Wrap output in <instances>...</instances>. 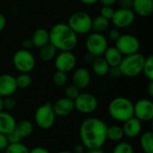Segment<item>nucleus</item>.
<instances>
[{
  "label": "nucleus",
  "instance_id": "31",
  "mask_svg": "<svg viewBox=\"0 0 153 153\" xmlns=\"http://www.w3.org/2000/svg\"><path fill=\"white\" fill-rule=\"evenodd\" d=\"M143 73L144 75L150 80L153 81V56L151 55L145 58V62L143 65Z\"/></svg>",
  "mask_w": 153,
  "mask_h": 153
},
{
  "label": "nucleus",
  "instance_id": "35",
  "mask_svg": "<svg viewBox=\"0 0 153 153\" xmlns=\"http://www.w3.org/2000/svg\"><path fill=\"white\" fill-rule=\"evenodd\" d=\"M5 135H6V138H7V141H8V143L9 144L21 143V141H22V137L14 130L12 131V132H10L9 134H7Z\"/></svg>",
  "mask_w": 153,
  "mask_h": 153
},
{
  "label": "nucleus",
  "instance_id": "3",
  "mask_svg": "<svg viewBox=\"0 0 153 153\" xmlns=\"http://www.w3.org/2000/svg\"><path fill=\"white\" fill-rule=\"evenodd\" d=\"M108 111L114 120L124 123L134 117V103L127 98L117 97L109 102Z\"/></svg>",
  "mask_w": 153,
  "mask_h": 153
},
{
  "label": "nucleus",
  "instance_id": "14",
  "mask_svg": "<svg viewBox=\"0 0 153 153\" xmlns=\"http://www.w3.org/2000/svg\"><path fill=\"white\" fill-rule=\"evenodd\" d=\"M53 110L56 117H67L74 110V100L64 97L58 99L54 104H52Z\"/></svg>",
  "mask_w": 153,
  "mask_h": 153
},
{
  "label": "nucleus",
  "instance_id": "10",
  "mask_svg": "<svg viewBox=\"0 0 153 153\" xmlns=\"http://www.w3.org/2000/svg\"><path fill=\"white\" fill-rule=\"evenodd\" d=\"M74 102V109L82 114H91L97 110L99 106L97 98L91 93H80Z\"/></svg>",
  "mask_w": 153,
  "mask_h": 153
},
{
  "label": "nucleus",
  "instance_id": "17",
  "mask_svg": "<svg viewBox=\"0 0 153 153\" xmlns=\"http://www.w3.org/2000/svg\"><path fill=\"white\" fill-rule=\"evenodd\" d=\"M91 82V74L88 69L80 67L73 74V84L80 90L85 89Z\"/></svg>",
  "mask_w": 153,
  "mask_h": 153
},
{
  "label": "nucleus",
  "instance_id": "1",
  "mask_svg": "<svg viewBox=\"0 0 153 153\" xmlns=\"http://www.w3.org/2000/svg\"><path fill=\"white\" fill-rule=\"evenodd\" d=\"M107 129V124L98 117L85 119L79 128L82 144L88 150L101 149L108 140Z\"/></svg>",
  "mask_w": 153,
  "mask_h": 153
},
{
  "label": "nucleus",
  "instance_id": "21",
  "mask_svg": "<svg viewBox=\"0 0 153 153\" xmlns=\"http://www.w3.org/2000/svg\"><path fill=\"white\" fill-rule=\"evenodd\" d=\"M30 39L34 47L40 48L41 47L49 43V33L47 30L39 28L33 32Z\"/></svg>",
  "mask_w": 153,
  "mask_h": 153
},
{
  "label": "nucleus",
  "instance_id": "39",
  "mask_svg": "<svg viewBox=\"0 0 153 153\" xmlns=\"http://www.w3.org/2000/svg\"><path fill=\"white\" fill-rule=\"evenodd\" d=\"M118 4L121 8L124 9H132L133 0H118Z\"/></svg>",
  "mask_w": 153,
  "mask_h": 153
},
{
  "label": "nucleus",
  "instance_id": "40",
  "mask_svg": "<svg viewBox=\"0 0 153 153\" xmlns=\"http://www.w3.org/2000/svg\"><path fill=\"white\" fill-rule=\"evenodd\" d=\"M120 35H121V34H120V32H119V30H118L117 29H112V30H110V31L108 32V37H109V39H110L111 40H113V41H116V40L119 38Z\"/></svg>",
  "mask_w": 153,
  "mask_h": 153
},
{
  "label": "nucleus",
  "instance_id": "32",
  "mask_svg": "<svg viewBox=\"0 0 153 153\" xmlns=\"http://www.w3.org/2000/svg\"><path fill=\"white\" fill-rule=\"evenodd\" d=\"M52 80L56 86H58V87L65 86L67 82V74L61 72V71H56L53 74Z\"/></svg>",
  "mask_w": 153,
  "mask_h": 153
},
{
  "label": "nucleus",
  "instance_id": "8",
  "mask_svg": "<svg viewBox=\"0 0 153 153\" xmlns=\"http://www.w3.org/2000/svg\"><path fill=\"white\" fill-rule=\"evenodd\" d=\"M87 51L92 54L94 56H103L108 47V40L103 34L99 32L91 33L85 41Z\"/></svg>",
  "mask_w": 153,
  "mask_h": 153
},
{
  "label": "nucleus",
  "instance_id": "24",
  "mask_svg": "<svg viewBox=\"0 0 153 153\" xmlns=\"http://www.w3.org/2000/svg\"><path fill=\"white\" fill-rule=\"evenodd\" d=\"M140 144L144 153H153V133L147 131L141 135Z\"/></svg>",
  "mask_w": 153,
  "mask_h": 153
},
{
  "label": "nucleus",
  "instance_id": "9",
  "mask_svg": "<svg viewBox=\"0 0 153 153\" xmlns=\"http://www.w3.org/2000/svg\"><path fill=\"white\" fill-rule=\"evenodd\" d=\"M116 48L119 50V52L124 56L132 55L137 53L140 48V41L139 39L131 34H123L120 35L119 38L115 41Z\"/></svg>",
  "mask_w": 153,
  "mask_h": 153
},
{
  "label": "nucleus",
  "instance_id": "33",
  "mask_svg": "<svg viewBox=\"0 0 153 153\" xmlns=\"http://www.w3.org/2000/svg\"><path fill=\"white\" fill-rule=\"evenodd\" d=\"M80 89L77 88L75 85L74 84H70V85H67L65 88V97L72 100H74L80 94Z\"/></svg>",
  "mask_w": 153,
  "mask_h": 153
},
{
  "label": "nucleus",
  "instance_id": "7",
  "mask_svg": "<svg viewBox=\"0 0 153 153\" xmlns=\"http://www.w3.org/2000/svg\"><path fill=\"white\" fill-rule=\"evenodd\" d=\"M13 64L20 73H30L36 65L34 56L27 49H20L16 51L13 56Z\"/></svg>",
  "mask_w": 153,
  "mask_h": 153
},
{
  "label": "nucleus",
  "instance_id": "48",
  "mask_svg": "<svg viewBox=\"0 0 153 153\" xmlns=\"http://www.w3.org/2000/svg\"><path fill=\"white\" fill-rule=\"evenodd\" d=\"M82 4H87V5H91V4H94L97 2H99V0H80Z\"/></svg>",
  "mask_w": 153,
  "mask_h": 153
},
{
  "label": "nucleus",
  "instance_id": "46",
  "mask_svg": "<svg viewBox=\"0 0 153 153\" xmlns=\"http://www.w3.org/2000/svg\"><path fill=\"white\" fill-rule=\"evenodd\" d=\"M96 56H94L92 54H91V53H87L86 55H85V56H84V60H85V62L87 63V64H91L92 62H93V60H94V58H95Z\"/></svg>",
  "mask_w": 153,
  "mask_h": 153
},
{
  "label": "nucleus",
  "instance_id": "18",
  "mask_svg": "<svg viewBox=\"0 0 153 153\" xmlns=\"http://www.w3.org/2000/svg\"><path fill=\"white\" fill-rule=\"evenodd\" d=\"M132 8L134 13L148 17L153 13V0H133Z\"/></svg>",
  "mask_w": 153,
  "mask_h": 153
},
{
  "label": "nucleus",
  "instance_id": "15",
  "mask_svg": "<svg viewBox=\"0 0 153 153\" xmlns=\"http://www.w3.org/2000/svg\"><path fill=\"white\" fill-rule=\"evenodd\" d=\"M17 90L15 77L11 74H1L0 75V97L12 96Z\"/></svg>",
  "mask_w": 153,
  "mask_h": 153
},
{
  "label": "nucleus",
  "instance_id": "2",
  "mask_svg": "<svg viewBox=\"0 0 153 153\" xmlns=\"http://www.w3.org/2000/svg\"><path fill=\"white\" fill-rule=\"evenodd\" d=\"M49 33V43L56 50L72 51L78 43V37L75 32L65 23H57L52 27Z\"/></svg>",
  "mask_w": 153,
  "mask_h": 153
},
{
  "label": "nucleus",
  "instance_id": "20",
  "mask_svg": "<svg viewBox=\"0 0 153 153\" xmlns=\"http://www.w3.org/2000/svg\"><path fill=\"white\" fill-rule=\"evenodd\" d=\"M103 57L108 64L109 67L111 66H118L123 59V55L119 52V50L116 47L108 48L103 54Z\"/></svg>",
  "mask_w": 153,
  "mask_h": 153
},
{
  "label": "nucleus",
  "instance_id": "27",
  "mask_svg": "<svg viewBox=\"0 0 153 153\" xmlns=\"http://www.w3.org/2000/svg\"><path fill=\"white\" fill-rule=\"evenodd\" d=\"M124 136H125V134H124L122 127H120L118 126H108V129H107V139L108 140L118 143L123 140Z\"/></svg>",
  "mask_w": 153,
  "mask_h": 153
},
{
  "label": "nucleus",
  "instance_id": "37",
  "mask_svg": "<svg viewBox=\"0 0 153 153\" xmlns=\"http://www.w3.org/2000/svg\"><path fill=\"white\" fill-rule=\"evenodd\" d=\"M108 74H109V76L114 78V79H117L120 76H122V73H121L119 65L118 66H111V67H109Z\"/></svg>",
  "mask_w": 153,
  "mask_h": 153
},
{
  "label": "nucleus",
  "instance_id": "43",
  "mask_svg": "<svg viewBox=\"0 0 153 153\" xmlns=\"http://www.w3.org/2000/svg\"><path fill=\"white\" fill-rule=\"evenodd\" d=\"M22 46L23 48V49H30L33 45H32V42H31V39H26L22 41Z\"/></svg>",
  "mask_w": 153,
  "mask_h": 153
},
{
  "label": "nucleus",
  "instance_id": "49",
  "mask_svg": "<svg viewBox=\"0 0 153 153\" xmlns=\"http://www.w3.org/2000/svg\"><path fill=\"white\" fill-rule=\"evenodd\" d=\"M85 153H106L105 152H103L101 149H94V150H88L87 152H85Z\"/></svg>",
  "mask_w": 153,
  "mask_h": 153
},
{
  "label": "nucleus",
  "instance_id": "26",
  "mask_svg": "<svg viewBox=\"0 0 153 153\" xmlns=\"http://www.w3.org/2000/svg\"><path fill=\"white\" fill-rule=\"evenodd\" d=\"M109 27V20L104 18L101 15L95 17L91 22V30L94 32L101 33L107 30Z\"/></svg>",
  "mask_w": 153,
  "mask_h": 153
},
{
  "label": "nucleus",
  "instance_id": "16",
  "mask_svg": "<svg viewBox=\"0 0 153 153\" xmlns=\"http://www.w3.org/2000/svg\"><path fill=\"white\" fill-rule=\"evenodd\" d=\"M122 129L125 136L128 138H135L142 134L143 124L138 118L133 117L124 122Z\"/></svg>",
  "mask_w": 153,
  "mask_h": 153
},
{
  "label": "nucleus",
  "instance_id": "30",
  "mask_svg": "<svg viewBox=\"0 0 153 153\" xmlns=\"http://www.w3.org/2000/svg\"><path fill=\"white\" fill-rule=\"evenodd\" d=\"M112 153H134V146L127 142H118Z\"/></svg>",
  "mask_w": 153,
  "mask_h": 153
},
{
  "label": "nucleus",
  "instance_id": "44",
  "mask_svg": "<svg viewBox=\"0 0 153 153\" xmlns=\"http://www.w3.org/2000/svg\"><path fill=\"white\" fill-rule=\"evenodd\" d=\"M99 1L103 4V6H112L117 3V0H99Z\"/></svg>",
  "mask_w": 153,
  "mask_h": 153
},
{
  "label": "nucleus",
  "instance_id": "25",
  "mask_svg": "<svg viewBox=\"0 0 153 153\" xmlns=\"http://www.w3.org/2000/svg\"><path fill=\"white\" fill-rule=\"evenodd\" d=\"M56 48L50 43L46 44L40 48L39 50V58L44 62H48L53 60L56 56Z\"/></svg>",
  "mask_w": 153,
  "mask_h": 153
},
{
  "label": "nucleus",
  "instance_id": "11",
  "mask_svg": "<svg viewBox=\"0 0 153 153\" xmlns=\"http://www.w3.org/2000/svg\"><path fill=\"white\" fill-rule=\"evenodd\" d=\"M134 117L141 122H149L153 119V102L148 99H142L134 104Z\"/></svg>",
  "mask_w": 153,
  "mask_h": 153
},
{
  "label": "nucleus",
  "instance_id": "41",
  "mask_svg": "<svg viewBox=\"0 0 153 153\" xmlns=\"http://www.w3.org/2000/svg\"><path fill=\"white\" fill-rule=\"evenodd\" d=\"M29 153H50L46 148L44 147H40V146H37L34 147L33 149H31Z\"/></svg>",
  "mask_w": 153,
  "mask_h": 153
},
{
  "label": "nucleus",
  "instance_id": "51",
  "mask_svg": "<svg viewBox=\"0 0 153 153\" xmlns=\"http://www.w3.org/2000/svg\"><path fill=\"white\" fill-rule=\"evenodd\" d=\"M56 153H73L72 152H68V151H61V152H58Z\"/></svg>",
  "mask_w": 153,
  "mask_h": 153
},
{
  "label": "nucleus",
  "instance_id": "42",
  "mask_svg": "<svg viewBox=\"0 0 153 153\" xmlns=\"http://www.w3.org/2000/svg\"><path fill=\"white\" fill-rule=\"evenodd\" d=\"M73 153H85V147L80 143V144H76L74 147V150H73Z\"/></svg>",
  "mask_w": 153,
  "mask_h": 153
},
{
  "label": "nucleus",
  "instance_id": "23",
  "mask_svg": "<svg viewBox=\"0 0 153 153\" xmlns=\"http://www.w3.org/2000/svg\"><path fill=\"white\" fill-rule=\"evenodd\" d=\"M34 130V126L31 122L28 120H22L18 123H16L14 131L22 138H27L30 135L32 134Z\"/></svg>",
  "mask_w": 153,
  "mask_h": 153
},
{
  "label": "nucleus",
  "instance_id": "29",
  "mask_svg": "<svg viewBox=\"0 0 153 153\" xmlns=\"http://www.w3.org/2000/svg\"><path fill=\"white\" fill-rule=\"evenodd\" d=\"M5 153H29L30 150L22 143L8 144L4 150Z\"/></svg>",
  "mask_w": 153,
  "mask_h": 153
},
{
  "label": "nucleus",
  "instance_id": "6",
  "mask_svg": "<svg viewBox=\"0 0 153 153\" xmlns=\"http://www.w3.org/2000/svg\"><path fill=\"white\" fill-rule=\"evenodd\" d=\"M91 17L85 12H76L73 13L67 25L76 34H87L91 30Z\"/></svg>",
  "mask_w": 153,
  "mask_h": 153
},
{
  "label": "nucleus",
  "instance_id": "12",
  "mask_svg": "<svg viewBox=\"0 0 153 153\" xmlns=\"http://www.w3.org/2000/svg\"><path fill=\"white\" fill-rule=\"evenodd\" d=\"M76 65V57L72 51H61L55 57V66L56 71L69 73Z\"/></svg>",
  "mask_w": 153,
  "mask_h": 153
},
{
  "label": "nucleus",
  "instance_id": "13",
  "mask_svg": "<svg viewBox=\"0 0 153 153\" xmlns=\"http://www.w3.org/2000/svg\"><path fill=\"white\" fill-rule=\"evenodd\" d=\"M134 19H135V13L132 9L120 8L114 12L111 21L117 28L123 29L133 24Z\"/></svg>",
  "mask_w": 153,
  "mask_h": 153
},
{
  "label": "nucleus",
  "instance_id": "19",
  "mask_svg": "<svg viewBox=\"0 0 153 153\" xmlns=\"http://www.w3.org/2000/svg\"><path fill=\"white\" fill-rule=\"evenodd\" d=\"M16 125V120L13 115L8 112H0V133L7 134L14 130Z\"/></svg>",
  "mask_w": 153,
  "mask_h": 153
},
{
  "label": "nucleus",
  "instance_id": "47",
  "mask_svg": "<svg viewBox=\"0 0 153 153\" xmlns=\"http://www.w3.org/2000/svg\"><path fill=\"white\" fill-rule=\"evenodd\" d=\"M147 91H148V94L151 98L153 97V81H151L149 85H148V89H147Z\"/></svg>",
  "mask_w": 153,
  "mask_h": 153
},
{
  "label": "nucleus",
  "instance_id": "4",
  "mask_svg": "<svg viewBox=\"0 0 153 153\" xmlns=\"http://www.w3.org/2000/svg\"><path fill=\"white\" fill-rule=\"evenodd\" d=\"M144 62V56L138 52L132 55L125 56L119 65L122 75H125L126 77H136L143 73Z\"/></svg>",
  "mask_w": 153,
  "mask_h": 153
},
{
  "label": "nucleus",
  "instance_id": "34",
  "mask_svg": "<svg viewBox=\"0 0 153 153\" xmlns=\"http://www.w3.org/2000/svg\"><path fill=\"white\" fill-rule=\"evenodd\" d=\"M17 105V101L16 100L12 97V96H8V97H4L3 99V106H4V109L6 110H12Z\"/></svg>",
  "mask_w": 153,
  "mask_h": 153
},
{
  "label": "nucleus",
  "instance_id": "38",
  "mask_svg": "<svg viewBox=\"0 0 153 153\" xmlns=\"http://www.w3.org/2000/svg\"><path fill=\"white\" fill-rule=\"evenodd\" d=\"M8 144L9 143H8L6 135L0 133V151H4Z\"/></svg>",
  "mask_w": 153,
  "mask_h": 153
},
{
  "label": "nucleus",
  "instance_id": "28",
  "mask_svg": "<svg viewBox=\"0 0 153 153\" xmlns=\"http://www.w3.org/2000/svg\"><path fill=\"white\" fill-rule=\"evenodd\" d=\"M15 82L17 89H26L31 84L32 78L29 74L21 73L17 77H15Z\"/></svg>",
  "mask_w": 153,
  "mask_h": 153
},
{
  "label": "nucleus",
  "instance_id": "22",
  "mask_svg": "<svg viewBox=\"0 0 153 153\" xmlns=\"http://www.w3.org/2000/svg\"><path fill=\"white\" fill-rule=\"evenodd\" d=\"M91 67L94 74H96L99 76L107 75L109 70V65L102 56H96L94 58L93 62L91 63Z\"/></svg>",
  "mask_w": 153,
  "mask_h": 153
},
{
  "label": "nucleus",
  "instance_id": "45",
  "mask_svg": "<svg viewBox=\"0 0 153 153\" xmlns=\"http://www.w3.org/2000/svg\"><path fill=\"white\" fill-rule=\"evenodd\" d=\"M6 25V19L5 16L2 13H0V31H2Z\"/></svg>",
  "mask_w": 153,
  "mask_h": 153
},
{
  "label": "nucleus",
  "instance_id": "36",
  "mask_svg": "<svg viewBox=\"0 0 153 153\" xmlns=\"http://www.w3.org/2000/svg\"><path fill=\"white\" fill-rule=\"evenodd\" d=\"M115 10L111 6H103L100 9V15L108 20H111Z\"/></svg>",
  "mask_w": 153,
  "mask_h": 153
},
{
  "label": "nucleus",
  "instance_id": "5",
  "mask_svg": "<svg viewBox=\"0 0 153 153\" xmlns=\"http://www.w3.org/2000/svg\"><path fill=\"white\" fill-rule=\"evenodd\" d=\"M56 114L53 110L52 103L46 102L39 106L34 114L36 125L42 130H48L53 127L56 122Z\"/></svg>",
  "mask_w": 153,
  "mask_h": 153
},
{
  "label": "nucleus",
  "instance_id": "50",
  "mask_svg": "<svg viewBox=\"0 0 153 153\" xmlns=\"http://www.w3.org/2000/svg\"><path fill=\"white\" fill-rule=\"evenodd\" d=\"M4 110V106H3V98L0 97V112Z\"/></svg>",
  "mask_w": 153,
  "mask_h": 153
},
{
  "label": "nucleus",
  "instance_id": "52",
  "mask_svg": "<svg viewBox=\"0 0 153 153\" xmlns=\"http://www.w3.org/2000/svg\"><path fill=\"white\" fill-rule=\"evenodd\" d=\"M62 1H70V0H62Z\"/></svg>",
  "mask_w": 153,
  "mask_h": 153
}]
</instances>
